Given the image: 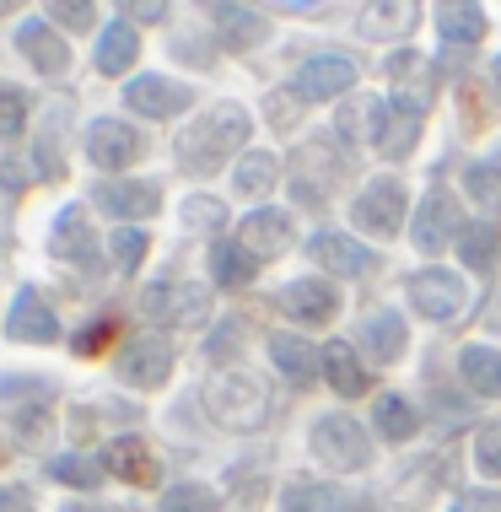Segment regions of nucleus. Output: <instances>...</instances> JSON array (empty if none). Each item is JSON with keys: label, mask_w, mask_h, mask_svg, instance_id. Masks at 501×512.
<instances>
[{"label": "nucleus", "mask_w": 501, "mask_h": 512, "mask_svg": "<svg viewBox=\"0 0 501 512\" xmlns=\"http://www.w3.org/2000/svg\"><path fill=\"white\" fill-rule=\"evenodd\" d=\"M248 146V114L238 103H216L178 135V168L194 178H211L216 168H227L232 151Z\"/></svg>", "instance_id": "nucleus-1"}, {"label": "nucleus", "mask_w": 501, "mask_h": 512, "mask_svg": "<svg viewBox=\"0 0 501 512\" xmlns=\"http://www.w3.org/2000/svg\"><path fill=\"white\" fill-rule=\"evenodd\" d=\"M205 405L227 432H259L264 421H270V394H264L259 378H248V372H227V378L211 383V394H205Z\"/></svg>", "instance_id": "nucleus-2"}, {"label": "nucleus", "mask_w": 501, "mask_h": 512, "mask_svg": "<svg viewBox=\"0 0 501 512\" xmlns=\"http://www.w3.org/2000/svg\"><path fill=\"white\" fill-rule=\"evenodd\" d=\"M313 453L329 469H340V475L372 464V442L356 426V415H324V421H313Z\"/></svg>", "instance_id": "nucleus-3"}, {"label": "nucleus", "mask_w": 501, "mask_h": 512, "mask_svg": "<svg viewBox=\"0 0 501 512\" xmlns=\"http://www.w3.org/2000/svg\"><path fill=\"white\" fill-rule=\"evenodd\" d=\"M141 313L157 324H205L211 318V292L194 281H157L141 292Z\"/></svg>", "instance_id": "nucleus-4"}, {"label": "nucleus", "mask_w": 501, "mask_h": 512, "mask_svg": "<svg viewBox=\"0 0 501 512\" xmlns=\"http://www.w3.org/2000/svg\"><path fill=\"white\" fill-rule=\"evenodd\" d=\"M114 367H119V378L130 383V389H162V383L173 378V340L167 335H135L119 351Z\"/></svg>", "instance_id": "nucleus-5"}, {"label": "nucleus", "mask_w": 501, "mask_h": 512, "mask_svg": "<svg viewBox=\"0 0 501 512\" xmlns=\"http://www.w3.org/2000/svg\"><path fill=\"white\" fill-rule=\"evenodd\" d=\"M405 205L410 200H405V184H399V178H372L356 195L351 216H356L361 232H372V238H394L399 221H405Z\"/></svg>", "instance_id": "nucleus-6"}, {"label": "nucleus", "mask_w": 501, "mask_h": 512, "mask_svg": "<svg viewBox=\"0 0 501 512\" xmlns=\"http://www.w3.org/2000/svg\"><path fill=\"white\" fill-rule=\"evenodd\" d=\"M87 157L108 173L135 168V162L146 157V135L135 130V124H124V119H92L87 124Z\"/></svg>", "instance_id": "nucleus-7"}, {"label": "nucleus", "mask_w": 501, "mask_h": 512, "mask_svg": "<svg viewBox=\"0 0 501 512\" xmlns=\"http://www.w3.org/2000/svg\"><path fill=\"white\" fill-rule=\"evenodd\" d=\"M410 308L431 324H453L464 313V281L453 270H415L410 275Z\"/></svg>", "instance_id": "nucleus-8"}, {"label": "nucleus", "mask_w": 501, "mask_h": 512, "mask_svg": "<svg viewBox=\"0 0 501 512\" xmlns=\"http://www.w3.org/2000/svg\"><path fill=\"white\" fill-rule=\"evenodd\" d=\"M351 87H356V60H345V54H313L291 76V98H302V103H329Z\"/></svg>", "instance_id": "nucleus-9"}, {"label": "nucleus", "mask_w": 501, "mask_h": 512, "mask_svg": "<svg viewBox=\"0 0 501 512\" xmlns=\"http://www.w3.org/2000/svg\"><path fill=\"white\" fill-rule=\"evenodd\" d=\"M469 221L458 216V200L453 189H431L421 200V211H415V248H426V254H442V243H458V232H464Z\"/></svg>", "instance_id": "nucleus-10"}, {"label": "nucleus", "mask_w": 501, "mask_h": 512, "mask_svg": "<svg viewBox=\"0 0 501 512\" xmlns=\"http://www.w3.org/2000/svg\"><path fill=\"white\" fill-rule=\"evenodd\" d=\"M308 254H313V265L329 270V275H372L378 270V254H372L367 243H356L351 232H313Z\"/></svg>", "instance_id": "nucleus-11"}, {"label": "nucleus", "mask_w": 501, "mask_h": 512, "mask_svg": "<svg viewBox=\"0 0 501 512\" xmlns=\"http://www.w3.org/2000/svg\"><path fill=\"white\" fill-rule=\"evenodd\" d=\"M421 141V108L410 103H372V146L383 157H410Z\"/></svg>", "instance_id": "nucleus-12"}, {"label": "nucleus", "mask_w": 501, "mask_h": 512, "mask_svg": "<svg viewBox=\"0 0 501 512\" xmlns=\"http://www.w3.org/2000/svg\"><path fill=\"white\" fill-rule=\"evenodd\" d=\"M92 200L103 205L108 216H119V221H146V216H157L162 189L146 184V178H114V184H97Z\"/></svg>", "instance_id": "nucleus-13"}, {"label": "nucleus", "mask_w": 501, "mask_h": 512, "mask_svg": "<svg viewBox=\"0 0 501 512\" xmlns=\"http://www.w3.org/2000/svg\"><path fill=\"white\" fill-rule=\"evenodd\" d=\"M275 302H281V313L297 318V324H334V313H340V292H334L329 281H318V275L291 281Z\"/></svg>", "instance_id": "nucleus-14"}, {"label": "nucleus", "mask_w": 501, "mask_h": 512, "mask_svg": "<svg viewBox=\"0 0 501 512\" xmlns=\"http://www.w3.org/2000/svg\"><path fill=\"white\" fill-rule=\"evenodd\" d=\"M124 103L146 119H173L194 103V92L178 87V81H167V76H135L130 87H124Z\"/></svg>", "instance_id": "nucleus-15"}, {"label": "nucleus", "mask_w": 501, "mask_h": 512, "mask_svg": "<svg viewBox=\"0 0 501 512\" xmlns=\"http://www.w3.org/2000/svg\"><path fill=\"white\" fill-rule=\"evenodd\" d=\"M6 335L22 340V345H49V340H60V318H54V308L33 292V286H22L17 302H11Z\"/></svg>", "instance_id": "nucleus-16"}, {"label": "nucleus", "mask_w": 501, "mask_h": 512, "mask_svg": "<svg viewBox=\"0 0 501 512\" xmlns=\"http://www.w3.org/2000/svg\"><path fill=\"white\" fill-rule=\"evenodd\" d=\"M17 49L27 54V65H33L38 76H65V65H71V49L60 44V33H54L49 22H22Z\"/></svg>", "instance_id": "nucleus-17"}, {"label": "nucleus", "mask_w": 501, "mask_h": 512, "mask_svg": "<svg viewBox=\"0 0 501 512\" xmlns=\"http://www.w3.org/2000/svg\"><path fill=\"white\" fill-rule=\"evenodd\" d=\"M318 362H324V378L334 383V394H340V399H361V394L372 389V372L356 362V345L329 340L324 351H318Z\"/></svg>", "instance_id": "nucleus-18"}, {"label": "nucleus", "mask_w": 501, "mask_h": 512, "mask_svg": "<svg viewBox=\"0 0 501 512\" xmlns=\"http://www.w3.org/2000/svg\"><path fill=\"white\" fill-rule=\"evenodd\" d=\"M238 243H243L254 259H281L286 248H291V216H286V211H254V216L243 221Z\"/></svg>", "instance_id": "nucleus-19"}, {"label": "nucleus", "mask_w": 501, "mask_h": 512, "mask_svg": "<svg viewBox=\"0 0 501 512\" xmlns=\"http://www.w3.org/2000/svg\"><path fill=\"white\" fill-rule=\"evenodd\" d=\"M103 464L114 469L124 486H157V475H162L141 437H114V442H108V453H103Z\"/></svg>", "instance_id": "nucleus-20"}, {"label": "nucleus", "mask_w": 501, "mask_h": 512, "mask_svg": "<svg viewBox=\"0 0 501 512\" xmlns=\"http://www.w3.org/2000/svg\"><path fill=\"white\" fill-rule=\"evenodd\" d=\"M458 372H464L469 394L501 399V351L496 345H464V351H458Z\"/></svg>", "instance_id": "nucleus-21"}, {"label": "nucleus", "mask_w": 501, "mask_h": 512, "mask_svg": "<svg viewBox=\"0 0 501 512\" xmlns=\"http://www.w3.org/2000/svg\"><path fill=\"white\" fill-rule=\"evenodd\" d=\"M49 254L54 259H92V227H87V211H81V205H65V211L54 216Z\"/></svg>", "instance_id": "nucleus-22"}, {"label": "nucleus", "mask_w": 501, "mask_h": 512, "mask_svg": "<svg viewBox=\"0 0 501 512\" xmlns=\"http://www.w3.org/2000/svg\"><path fill=\"white\" fill-rule=\"evenodd\" d=\"M361 345H367L372 362H399V351L410 345V329L399 313H372L367 324H361Z\"/></svg>", "instance_id": "nucleus-23"}, {"label": "nucleus", "mask_w": 501, "mask_h": 512, "mask_svg": "<svg viewBox=\"0 0 501 512\" xmlns=\"http://www.w3.org/2000/svg\"><path fill=\"white\" fill-rule=\"evenodd\" d=\"M211 22H216V33L227 49H254L264 38V27H270L254 6H211Z\"/></svg>", "instance_id": "nucleus-24"}, {"label": "nucleus", "mask_w": 501, "mask_h": 512, "mask_svg": "<svg viewBox=\"0 0 501 512\" xmlns=\"http://www.w3.org/2000/svg\"><path fill=\"white\" fill-rule=\"evenodd\" d=\"M270 362L281 367V378L286 383H313V372H324V362L313 356V345L308 340H297V335H270Z\"/></svg>", "instance_id": "nucleus-25"}, {"label": "nucleus", "mask_w": 501, "mask_h": 512, "mask_svg": "<svg viewBox=\"0 0 501 512\" xmlns=\"http://www.w3.org/2000/svg\"><path fill=\"white\" fill-rule=\"evenodd\" d=\"M388 81H394L399 92H410V108H421L431 98V87H437V76H431V60L415 49H399L394 60H388Z\"/></svg>", "instance_id": "nucleus-26"}, {"label": "nucleus", "mask_w": 501, "mask_h": 512, "mask_svg": "<svg viewBox=\"0 0 501 512\" xmlns=\"http://www.w3.org/2000/svg\"><path fill=\"white\" fill-rule=\"evenodd\" d=\"M135 54H141V38H135L130 22L103 27V38H97V71H103V76H124L135 65Z\"/></svg>", "instance_id": "nucleus-27"}, {"label": "nucleus", "mask_w": 501, "mask_h": 512, "mask_svg": "<svg viewBox=\"0 0 501 512\" xmlns=\"http://www.w3.org/2000/svg\"><path fill=\"white\" fill-rule=\"evenodd\" d=\"M458 254H464V265L475 275H491L496 254H501V227H491V221H469V227L458 232Z\"/></svg>", "instance_id": "nucleus-28"}, {"label": "nucleus", "mask_w": 501, "mask_h": 512, "mask_svg": "<svg viewBox=\"0 0 501 512\" xmlns=\"http://www.w3.org/2000/svg\"><path fill=\"white\" fill-rule=\"evenodd\" d=\"M437 33H442V44H480L485 38V6H469V0L442 6L437 11Z\"/></svg>", "instance_id": "nucleus-29"}, {"label": "nucleus", "mask_w": 501, "mask_h": 512, "mask_svg": "<svg viewBox=\"0 0 501 512\" xmlns=\"http://www.w3.org/2000/svg\"><path fill=\"white\" fill-rule=\"evenodd\" d=\"M254 265H259V259L248 254L243 243H227V238H221V243L211 248V275H216V286H227V292H238V286L254 281Z\"/></svg>", "instance_id": "nucleus-30"}, {"label": "nucleus", "mask_w": 501, "mask_h": 512, "mask_svg": "<svg viewBox=\"0 0 501 512\" xmlns=\"http://www.w3.org/2000/svg\"><path fill=\"white\" fill-rule=\"evenodd\" d=\"M378 432L388 442H410L415 432H421V410H415L405 394H383L378 399Z\"/></svg>", "instance_id": "nucleus-31"}, {"label": "nucleus", "mask_w": 501, "mask_h": 512, "mask_svg": "<svg viewBox=\"0 0 501 512\" xmlns=\"http://www.w3.org/2000/svg\"><path fill=\"white\" fill-rule=\"evenodd\" d=\"M281 512H340V491L324 480H291L281 491Z\"/></svg>", "instance_id": "nucleus-32"}, {"label": "nucleus", "mask_w": 501, "mask_h": 512, "mask_svg": "<svg viewBox=\"0 0 501 512\" xmlns=\"http://www.w3.org/2000/svg\"><path fill=\"white\" fill-rule=\"evenodd\" d=\"M275 178H281V162H275L270 151H243L232 184H238L243 195H264V189H275Z\"/></svg>", "instance_id": "nucleus-33"}, {"label": "nucleus", "mask_w": 501, "mask_h": 512, "mask_svg": "<svg viewBox=\"0 0 501 512\" xmlns=\"http://www.w3.org/2000/svg\"><path fill=\"white\" fill-rule=\"evenodd\" d=\"M49 475L65 480V486H76V491H92L97 480H103V469H97L92 459H81V453H65V459L49 464Z\"/></svg>", "instance_id": "nucleus-34"}, {"label": "nucleus", "mask_w": 501, "mask_h": 512, "mask_svg": "<svg viewBox=\"0 0 501 512\" xmlns=\"http://www.w3.org/2000/svg\"><path fill=\"white\" fill-rule=\"evenodd\" d=\"M184 227H194V232H221V227H227V205L211 200V195L184 200Z\"/></svg>", "instance_id": "nucleus-35"}, {"label": "nucleus", "mask_w": 501, "mask_h": 512, "mask_svg": "<svg viewBox=\"0 0 501 512\" xmlns=\"http://www.w3.org/2000/svg\"><path fill=\"white\" fill-rule=\"evenodd\" d=\"M162 512H221V502L205 486H173L162 496Z\"/></svg>", "instance_id": "nucleus-36"}, {"label": "nucleus", "mask_w": 501, "mask_h": 512, "mask_svg": "<svg viewBox=\"0 0 501 512\" xmlns=\"http://www.w3.org/2000/svg\"><path fill=\"white\" fill-rule=\"evenodd\" d=\"M114 335H119V318H114V313L92 318V324L76 335V356H103L108 345H114Z\"/></svg>", "instance_id": "nucleus-37"}, {"label": "nucleus", "mask_w": 501, "mask_h": 512, "mask_svg": "<svg viewBox=\"0 0 501 512\" xmlns=\"http://www.w3.org/2000/svg\"><path fill=\"white\" fill-rule=\"evenodd\" d=\"M475 469L485 480H501V426H485L475 437Z\"/></svg>", "instance_id": "nucleus-38"}, {"label": "nucleus", "mask_w": 501, "mask_h": 512, "mask_svg": "<svg viewBox=\"0 0 501 512\" xmlns=\"http://www.w3.org/2000/svg\"><path fill=\"white\" fill-rule=\"evenodd\" d=\"M22 124H27V92L0 87V135H22Z\"/></svg>", "instance_id": "nucleus-39"}, {"label": "nucleus", "mask_w": 501, "mask_h": 512, "mask_svg": "<svg viewBox=\"0 0 501 512\" xmlns=\"http://www.w3.org/2000/svg\"><path fill=\"white\" fill-rule=\"evenodd\" d=\"M141 259H146V232H135V227L114 232V265L119 270H141Z\"/></svg>", "instance_id": "nucleus-40"}, {"label": "nucleus", "mask_w": 501, "mask_h": 512, "mask_svg": "<svg viewBox=\"0 0 501 512\" xmlns=\"http://www.w3.org/2000/svg\"><path fill=\"white\" fill-rule=\"evenodd\" d=\"M453 512H501V491H464Z\"/></svg>", "instance_id": "nucleus-41"}, {"label": "nucleus", "mask_w": 501, "mask_h": 512, "mask_svg": "<svg viewBox=\"0 0 501 512\" xmlns=\"http://www.w3.org/2000/svg\"><path fill=\"white\" fill-rule=\"evenodd\" d=\"M49 17H60L65 27H76V33H87V27H92V17H97V11L87 6V0H76V6H54V11H49Z\"/></svg>", "instance_id": "nucleus-42"}, {"label": "nucleus", "mask_w": 501, "mask_h": 512, "mask_svg": "<svg viewBox=\"0 0 501 512\" xmlns=\"http://www.w3.org/2000/svg\"><path fill=\"white\" fill-rule=\"evenodd\" d=\"M464 184H469V195H475V200H491L496 195V168H480V162H475V168L464 173Z\"/></svg>", "instance_id": "nucleus-43"}, {"label": "nucleus", "mask_w": 501, "mask_h": 512, "mask_svg": "<svg viewBox=\"0 0 501 512\" xmlns=\"http://www.w3.org/2000/svg\"><path fill=\"white\" fill-rule=\"evenodd\" d=\"M458 426H464V405H458V399H442L437 405V432H458Z\"/></svg>", "instance_id": "nucleus-44"}, {"label": "nucleus", "mask_w": 501, "mask_h": 512, "mask_svg": "<svg viewBox=\"0 0 501 512\" xmlns=\"http://www.w3.org/2000/svg\"><path fill=\"white\" fill-rule=\"evenodd\" d=\"M0 512H33V496L22 486H0Z\"/></svg>", "instance_id": "nucleus-45"}, {"label": "nucleus", "mask_w": 501, "mask_h": 512, "mask_svg": "<svg viewBox=\"0 0 501 512\" xmlns=\"http://www.w3.org/2000/svg\"><path fill=\"white\" fill-rule=\"evenodd\" d=\"M227 351H238V324H232V329H221V335L211 340V356H227Z\"/></svg>", "instance_id": "nucleus-46"}, {"label": "nucleus", "mask_w": 501, "mask_h": 512, "mask_svg": "<svg viewBox=\"0 0 501 512\" xmlns=\"http://www.w3.org/2000/svg\"><path fill=\"white\" fill-rule=\"evenodd\" d=\"M480 318H485V324H491L496 335H501V292H491V297H485V308H480Z\"/></svg>", "instance_id": "nucleus-47"}, {"label": "nucleus", "mask_w": 501, "mask_h": 512, "mask_svg": "<svg viewBox=\"0 0 501 512\" xmlns=\"http://www.w3.org/2000/svg\"><path fill=\"white\" fill-rule=\"evenodd\" d=\"M130 17H141V22H162L167 17V6H124Z\"/></svg>", "instance_id": "nucleus-48"}, {"label": "nucleus", "mask_w": 501, "mask_h": 512, "mask_svg": "<svg viewBox=\"0 0 501 512\" xmlns=\"http://www.w3.org/2000/svg\"><path fill=\"white\" fill-rule=\"evenodd\" d=\"M491 81H496V92H501V54L491 60Z\"/></svg>", "instance_id": "nucleus-49"}, {"label": "nucleus", "mask_w": 501, "mask_h": 512, "mask_svg": "<svg viewBox=\"0 0 501 512\" xmlns=\"http://www.w3.org/2000/svg\"><path fill=\"white\" fill-rule=\"evenodd\" d=\"M65 512H103V507H87V502H71V507H65Z\"/></svg>", "instance_id": "nucleus-50"}, {"label": "nucleus", "mask_w": 501, "mask_h": 512, "mask_svg": "<svg viewBox=\"0 0 501 512\" xmlns=\"http://www.w3.org/2000/svg\"><path fill=\"white\" fill-rule=\"evenodd\" d=\"M351 512H378V507H372V502H356V507H351Z\"/></svg>", "instance_id": "nucleus-51"}, {"label": "nucleus", "mask_w": 501, "mask_h": 512, "mask_svg": "<svg viewBox=\"0 0 501 512\" xmlns=\"http://www.w3.org/2000/svg\"><path fill=\"white\" fill-rule=\"evenodd\" d=\"M491 168H496V173H501V151H496V162H491Z\"/></svg>", "instance_id": "nucleus-52"}, {"label": "nucleus", "mask_w": 501, "mask_h": 512, "mask_svg": "<svg viewBox=\"0 0 501 512\" xmlns=\"http://www.w3.org/2000/svg\"><path fill=\"white\" fill-rule=\"evenodd\" d=\"M0 464H6V448H0Z\"/></svg>", "instance_id": "nucleus-53"}]
</instances>
